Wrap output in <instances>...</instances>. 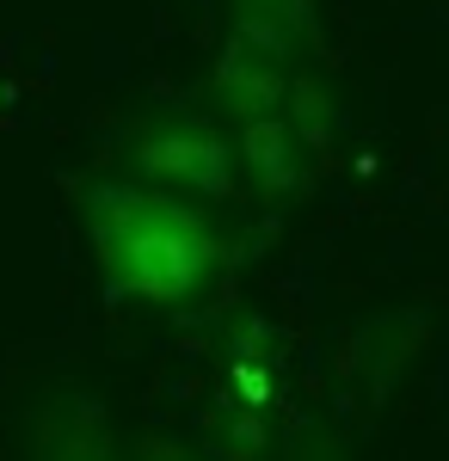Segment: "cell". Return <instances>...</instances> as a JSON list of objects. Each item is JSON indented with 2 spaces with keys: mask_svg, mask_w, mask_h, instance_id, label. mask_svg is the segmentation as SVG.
Listing matches in <instances>:
<instances>
[{
  "mask_svg": "<svg viewBox=\"0 0 449 461\" xmlns=\"http://www.w3.org/2000/svg\"><path fill=\"white\" fill-rule=\"evenodd\" d=\"M80 221L111 295H130L148 308H185L222 271V240L204 210L160 197L136 178L80 185Z\"/></svg>",
  "mask_w": 449,
  "mask_h": 461,
  "instance_id": "6da1fadb",
  "label": "cell"
},
{
  "mask_svg": "<svg viewBox=\"0 0 449 461\" xmlns=\"http://www.w3.org/2000/svg\"><path fill=\"white\" fill-rule=\"evenodd\" d=\"M130 173L160 191V197H191V203H228L241 167H234V142L191 111H160L130 136Z\"/></svg>",
  "mask_w": 449,
  "mask_h": 461,
  "instance_id": "7a4b0ae2",
  "label": "cell"
},
{
  "mask_svg": "<svg viewBox=\"0 0 449 461\" xmlns=\"http://www.w3.org/2000/svg\"><path fill=\"white\" fill-rule=\"evenodd\" d=\"M25 461H130L111 406L87 388H56L25 412Z\"/></svg>",
  "mask_w": 449,
  "mask_h": 461,
  "instance_id": "3957f363",
  "label": "cell"
},
{
  "mask_svg": "<svg viewBox=\"0 0 449 461\" xmlns=\"http://www.w3.org/2000/svg\"><path fill=\"white\" fill-rule=\"evenodd\" d=\"M289 86H296V68H289L283 56H271L265 43H252V37H241V32L222 37V56H215V68H209V93H215V105L228 111L234 123L283 117Z\"/></svg>",
  "mask_w": 449,
  "mask_h": 461,
  "instance_id": "277c9868",
  "label": "cell"
},
{
  "mask_svg": "<svg viewBox=\"0 0 449 461\" xmlns=\"http://www.w3.org/2000/svg\"><path fill=\"white\" fill-rule=\"evenodd\" d=\"M234 167H241L246 185L259 191V203H283V197H296L302 178H308V148L296 142V130H289L283 117H259V123H241Z\"/></svg>",
  "mask_w": 449,
  "mask_h": 461,
  "instance_id": "5b68a950",
  "label": "cell"
},
{
  "mask_svg": "<svg viewBox=\"0 0 449 461\" xmlns=\"http://www.w3.org/2000/svg\"><path fill=\"white\" fill-rule=\"evenodd\" d=\"M228 400L246 412H265V419L283 400V351L265 320H241V332L228 339Z\"/></svg>",
  "mask_w": 449,
  "mask_h": 461,
  "instance_id": "8992f818",
  "label": "cell"
},
{
  "mask_svg": "<svg viewBox=\"0 0 449 461\" xmlns=\"http://www.w3.org/2000/svg\"><path fill=\"white\" fill-rule=\"evenodd\" d=\"M228 32L265 43L271 56H283L296 68L308 50H320V13H314V0H234Z\"/></svg>",
  "mask_w": 449,
  "mask_h": 461,
  "instance_id": "52a82bcc",
  "label": "cell"
},
{
  "mask_svg": "<svg viewBox=\"0 0 449 461\" xmlns=\"http://www.w3.org/2000/svg\"><path fill=\"white\" fill-rule=\"evenodd\" d=\"M204 461H265L271 456V419L265 412H246L234 400H222L204 419Z\"/></svg>",
  "mask_w": 449,
  "mask_h": 461,
  "instance_id": "ba28073f",
  "label": "cell"
},
{
  "mask_svg": "<svg viewBox=\"0 0 449 461\" xmlns=\"http://www.w3.org/2000/svg\"><path fill=\"white\" fill-rule=\"evenodd\" d=\"M283 123L296 130V142L308 154H326L333 136H339V105H333V86L320 74H296L289 86V105H283Z\"/></svg>",
  "mask_w": 449,
  "mask_h": 461,
  "instance_id": "9c48e42d",
  "label": "cell"
},
{
  "mask_svg": "<svg viewBox=\"0 0 449 461\" xmlns=\"http://www.w3.org/2000/svg\"><path fill=\"white\" fill-rule=\"evenodd\" d=\"M130 461H204V456H197L191 443H179V437H160V430H154V437H142L136 449H130Z\"/></svg>",
  "mask_w": 449,
  "mask_h": 461,
  "instance_id": "30bf717a",
  "label": "cell"
}]
</instances>
